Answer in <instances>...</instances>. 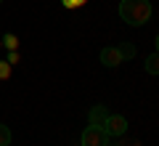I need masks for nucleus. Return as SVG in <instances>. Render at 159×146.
Returning a JSON list of instances; mask_svg holds the SVG:
<instances>
[{"label": "nucleus", "mask_w": 159, "mask_h": 146, "mask_svg": "<svg viewBox=\"0 0 159 146\" xmlns=\"http://www.w3.org/2000/svg\"><path fill=\"white\" fill-rule=\"evenodd\" d=\"M154 16L151 0H122L119 3V19L130 27H143Z\"/></svg>", "instance_id": "obj_1"}, {"label": "nucleus", "mask_w": 159, "mask_h": 146, "mask_svg": "<svg viewBox=\"0 0 159 146\" xmlns=\"http://www.w3.org/2000/svg\"><path fill=\"white\" fill-rule=\"evenodd\" d=\"M80 141H82V146H109L111 144V135H109L101 125H88Z\"/></svg>", "instance_id": "obj_2"}, {"label": "nucleus", "mask_w": 159, "mask_h": 146, "mask_svg": "<svg viewBox=\"0 0 159 146\" xmlns=\"http://www.w3.org/2000/svg\"><path fill=\"white\" fill-rule=\"evenodd\" d=\"M103 130H106L109 135H114V138H122V135L127 133V120L122 117V114H109L106 122H103Z\"/></svg>", "instance_id": "obj_3"}, {"label": "nucleus", "mask_w": 159, "mask_h": 146, "mask_svg": "<svg viewBox=\"0 0 159 146\" xmlns=\"http://www.w3.org/2000/svg\"><path fill=\"white\" fill-rule=\"evenodd\" d=\"M122 61H125V59H122V53H119V48H103L101 51V64L103 67L114 69V67H119Z\"/></svg>", "instance_id": "obj_4"}, {"label": "nucleus", "mask_w": 159, "mask_h": 146, "mask_svg": "<svg viewBox=\"0 0 159 146\" xmlns=\"http://www.w3.org/2000/svg\"><path fill=\"white\" fill-rule=\"evenodd\" d=\"M109 114H111V112H109L103 104H96V106L90 109V114H88V120H90V125H101V128H103V122H106Z\"/></svg>", "instance_id": "obj_5"}, {"label": "nucleus", "mask_w": 159, "mask_h": 146, "mask_svg": "<svg viewBox=\"0 0 159 146\" xmlns=\"http://www.w3.org/2000/svg\"><path fill=\"white\" fill-rule=\"evenodd\" d=\"M146 72L148 74H159V53H151V56H146Z\"/></svg>", "instance_id": "obj_6"}, {"label": "nucleus", "mask_w": 159, "mask_h": 146, "mask_svg": "<svg viewBox=\"0 0 159 146\" xmlns=\"http://www.w3.org/2000/svg\"><path fill=\"white\" fill-rule=\"evenodd\" d=\"M117 48H119V53H122V59H125V61H130V59L135 56V45H133V43H119Z\"/></svg>", "instance_id": "obj_7"}, {"label": "nucleus", "mask_w": 159, "mask_h": 146, "mask_svg": "<svg viewBox=\"0 0 159 146\" xmlns=\"http://www.w3.org/2000/svg\"><path fill=\"white\" fill-rule=\"evenodd\" d=\"M11 128H8V125H3L0 122V146H11Z\"/></svg>", "instance_id": "obj_8"}, {"label": "nucleus", "mask_w": 159, "mask_h": 146, "mask_svg": "<svg viewBox=\"0 0 159 146\" xmlns=\"http://www.w3.org/2000/svg\"><path fill=\"white\" fill-rule=\"evenodd\" d=\"M8 77H11V64L0 61V80H8Z\"/></svg>", "instance_id": "obj_9"}, {"label": "nucleus", "mask_w": 159, "mask_h": 146, "mask_svg": "<svg viewBox=\"0 0 159 146\" xmlns=\"http://www.w3.org/2000/svg\"><path fill=\"white\" fill-rule=\"evenodd\" d=\"M3 43H6V48H11V51H16V35H6V40H3Z\"/></svg>", "instance_id": "obj_10"}, {"label": "nucleus", "mask_w": 159, "mask_h": 146, "mask_svg": "<svg viewBox=\"0 0 159 146\" xmlns=\"http://www.w3.org/2000/svg\"><path fill=\"white\" fill-rule=\"evenodd\" d=\"M61 3H64V8H80L85 0H61Z\"/></svg>", "instance_id": "obj_11"}, {"label": "nucleus", "mask_w": 159, "mask_h": 146, "mask_svg": "<svg viewBox=\"0 0 159 146\" xmlns=\"http://www.w3.org/2000/svg\"><path fill=\"white\" fill-rule=\"evenodd\" d=\"M109 146H141L138 141H119V144H109Z\"/></svg>", "instance_id": "obj_12"}, {"label": "nucleus", "mask_w": 159, "mask_h": 146, "mask_svg": "<svg viewBox=\"0 0 159 146\" xmlns=\"http://www.w3.org/2000/svg\"><path fill=\"white\" fill-rule=\"evenodd\" d=\"M16 61H19V53L11 51V53H8V64H16Z\"/></svg>", "instance_id": "obj_13"}, {"label": "nucleus", "mask_w": 159, "mask_h": 146, "mask_svg": "<svg viewBox=\"0 0 159 146\" xmlns=\"http://www.w3.org/2000/svg\"><path fill=\"white\" fill-rule=\"evenodd\" d=\"M157 53H159V35H157Z\"/></svg>", "instance_id": "obj_14"}, {"label": "nucleus", "mask_w": 159, "mask_h": 146, "mask_svg": "<svg viewBox=\"0 0 159 146\" xmlns=\"http://www.w3.org/2000/svg\"><path fill=\"white\" fill-rule=\"evenodd\" d=\"M0 3H3V0H0Z\"/></svg>", "instance_id": "obj_15"}]
</instances>
